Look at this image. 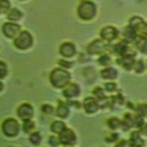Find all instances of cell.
Returning <instances> with one entry per match:
<instances>
[{"mask_svg":"<svg viewBox=\"0 0 147 147\" xmlns=\"http://www.w3.org/2000/svg\"><path fill=\"white\" fill-rule=\"evenodd\" d=\"M49 80H51V84L54 87L61 88V87H64V86H67L69 84V82H70V75L64 69L56 68V69H54L51 72Z\"/></svg>","mask_w":147,"mask_h":147,"instance_id":"obj_1","label":"cell"},{"mask_svg":"<svg viewBox=\"0 0 147 147\" xmlns=\"http://www.w3.org/2000/svg\"><path fill=\"white\" fill-rule=\"evenodd\" d=\"M77 14L82 20L90 21L96 14V6L94 2H92L90 0H82L79 6H78Z\"/></svg>","mask_w":147,"mask_h":147,"instance_id":"obj_2","label":"cell"},{"mask_svg":"<svg viewBox=\"0 0 147 147\" xmlns=\"http://www.w3.org/2000/svg\"><path fill=\"white\" fill-rule=\"evenodd\" d=\"M32 41H33V39H32V36L30 34V32L23 31V32H20L18 36L15 38L14 44L18 49H28L32 45Z\"/></svg>","mask_w":147,"mask_h":147,"instance_id":"obj_3","label":"cell"},{"mask_svg":"<svg viewBox=\"0 0 147 147\" xmlns=\"http://www.w3.org/2000/svg\"><path fill=\"white\" fill-rule=\"evenodd\" d=\"M20 131V125L16 119L14 118H7L2 123V132L7 137H14Z\"/></svg>","mask_w":147,"mask_h":147,"instance_id":"obj_4","label":"cell"},{"mask_svg":"<svg viewBox=\"0 0 147 147\" xmlns=\"http://www.w3.org/2000/svg\"><path fill=\"white\" fill-rule=\"evenodd\" d=\"M2 32L7 38H15L20 32V26L14 22H7L2 25Z\"/></svg>","mask_w":147,"mask_h":147,"instance_id":"obj_5","label":"cell"},{"mask_svg":"<svg viewBox=\"0 0 147 147\" xmlns=\"http://www.w3.org/2000/svg\"><path fill=\"white\" fill-rule=\"evenodd\" d=\"M60 142L63 145H72L76 142V134L71 129H64L61 133H60Z\"/></svg>","mask_w":147,"mask_h":147,"instance_id":"obj_6","label":"cell"},{"mask_svg":"<svg viewBox=\"0 0 147 147\" xmlns=\"http://www.w3.org/2000/svg\"><path fill=\"white\" fill-rule=\"evenodd\" d=\"M117 36H118L117 29L114 28V26H110V25L102 28V30L100 31V37H101V39H103V40H106V41H111V40L116 39Z\"/></svg>","mask_w":147,"mask_h":147,"instance_id":"obj_7","label":"cell"},{"mask_svg":"<svg viewBox=\"0 0 147 147\" xmlns=\"http://www.w3.org/2000/svg\"><path fill=\"white\" fill-rule=\"evenodd\" d=\"M17 115L21 119L25 121V119H30L33 115V108L31 105L29 103H23L17 108Z\"/></svg>","mask_w":147,"mask_h":147,"instance_id":"obj_8","label":"cell"},{"mask_svg":"<svg viewBox=\"0 0 147 147\" xmlns=\"http://www.w3.org/2000/svg\"><path fill=\"white\" fill-rule=\"evenodd\" d=\"M103 49H105V41H103V39H96V40L92 41L87 46V52L90 54H99Z\"/></svg>","mask_w":147,"mask_h":147,"instance_id":"obj_9","label":"cell"},{"mask_svg":"<svg viewBox=\"0 0 147 147\" xmlns=\"http://www.w3.org/2000/svg\"><path fill=\"white\" fill-rule=\"evenodd\" d=\"M59 51H60L61 55H63L64 57H71L76 53V47H75V45L72 42H63L60 46Z\"/></svg>","mask_w":147,"mask_h":147,"instance_id":"obj_10","label":"cell"},{"mask_svg":"<svg viewBox=\"0 0 147 147\" xmlns=\"http://www.w3.org/2000/svg\"><path fill=\"white\" fill-rule=\"evenodd\" d=\"M79 86L77 84H74V83H69L67 86H64V90H63V95L68 99L70 98H75L79 94Z\"/></svg>","mask_w":147,"mask_h":147,"instance_id":"obj_11","label":"cell"},{"mask_svg":"<svg viewBox=\"0 0 147 147\" xmlns=\"http://www.w3.org/2000/svg\"><path fill=\"white\" fill-rule=\"evenodd\" d=\"M99 103H98V100H95L94 98H86L84 100V108H85V111L88 113V114H93L95 113L98 109H99Z\"/></svg>","mask_w":147,"mask_h":147,"instance_id":"obj_12","label":"cell"},{"mask_svg":"<svg viewBox=\"0 0 147 147\" xmlns=\"http://www.w3.org/2000/svg\"><path fill=\"white\" fill-rule=\"evenodd\" d=\"M118 63L126 70H131L133 67H134V55H123L119 60H118Z\"/></svg>","mask_w":147,"mask_h":147,"instance_id":"obj_13","label":"cell"},{"mask_svg":"<svg viewBox=\"0 0 147 147\" xmlns=\"http://www.w3.org/2000/svg\"><path fill=\"white\" fill-rule=\"evenodd\" d=\"M123 37H124L125 41H129V42L130 41H134L137 39V37H138V32H137L136 29H133L131 25H129V26L124 28V30H123Z\"/></svg>","mask_w":147,"mask_h":147,"instance_id":"obj_14","label":"cell"},{"mask_svg":"<svg viewBox=\"0 0 147 147\" xmlns=\"http://www.w3.org/2000/svg\"><path fill=\"white\" fill-rule=\"evenodd\" d=\"M129 145H130V147H142L144 146V140H142V138H140L139 132H133L131 134Z\"/></svg>","mask_w":147,"mask_h":147,"instance_id":"obj_15","label":"cell"},{"mask_svg":"<svg viewBox=\"0 0 147 147\" xmlns=\"http://www.w3.org/2000/svg\"><path fill=\"white\" fill-rule=\"evenodd\" d=\"M101 77L105 79H114L117 77V70L114 68H106L101 71Z\"/></svg>","mask_w":147,"mask_h":147,"instance_id":"obj_16","label":"cell"},{"mask_svg":"<svg viewBox=\"0 0 147 147\" xmlns=\"http://www.w3.org/2000/svg\"><path fill=\"white\" fill-rule=\"evenodd\" d=\"M56 114H57V116H60L62 118L67 117L68 114H69V108H68L67 103L60 101L59 105H57V108H56Z\"/></svg>","mask_w":147,"mask_h":147,"instance_id":"obj_17","label":"cell"},{"mask_svg":"<svg viewBox=\"0 0 147 147\" xmlns=\"http://www.w3.org/2000/svg\"><path fill=\"white\" fill-rule=\"evenodd\" d=\"M114 51H115V53H117V54L121 55V56L125 55L126 52H127V45H126V41H119L117 45H115Z\"/></svg>","mask_w":147,"mask_h":147,"instance_id":"obj_18","label":"cell"},{"mask_svg":"<svg viewBox=\"0 0 147 147\" xmlns=\"http://www.w3.org/2000/svg\"><path fill=\"white\" fill-rule=\"evenodd\" d=\"M64 129H65V124H64L63 122H61V121H55V122H53L52 125H51V130H52L54 133H59V134H60Z\"/></svg>","mask_w":147,"mask_h":147,"instance_id":"obj_19","label":"cell"},{"mask_svg":"<svg viewBox=\"0 0 147 147\" xmlns=\"http://www.w3.org/2000/svg\"><path fill=\"white\" fill-rule=\"evenodd\" d=\"M21 17H22V13H21L17 8H13V9H10L9 13H8V18H9L10 21H13V22L20 21Z\"/></svg>","mask_w":147,"mask_h":147,"instance_id":"obj_20","label":"cell"},{"mask_svg":"<svg viewBox=\"0 0 147 147\" xmlns=\"http://www.w3.org/2000/svg\"><path fill=\"white\" fill-rule=\"evenodd\" d=\"M133 125V116H131V115H125V117H124V121H123V123H122V126H123V130H129V127L130 126H132Z\"/></svg>","mask_w":147,"mask_h":147,"instance_id":"obj_21","label":"cell"},{"mask_svg":"<svg viewBox=\"0 0 147 147\" xmlns=\"http://www.w3.org/2000/svg\"><path fill=\"white\" fill-rule=\"evenodd\" d=\"M137 47H138V49H139L140 52L147 53V39L144 38V37H141V38L138 40V42H137Z\"/></svg>","mask_w":147,"mask_h":147,"instance_id":"obj_22","label":"cell"},{"mask_svg":"<svg viewBox=\"0 0 147 147\" xmlns=\"http://www.w3.org/2000/svg\"><path fill=\"white\" fill-rule=\"evenodd\" d=\"M108 125H109V127L110 129H118L121 125H122V123H121V121L118 119V118H116V117H113V118H109L108 119Z\"/></svg>","mask_w":147,"mask_h":147,"instance_id":"obj_23","label":"cell"},{"mask_svg":"<svg viewBox=\"0 0 147 147\" xmlns=\"http://www.w3.org/2000/svg\"><path fill=\"white\" fill-rule=\"evenodd\" d=\"M22 127H23V131L24 132H30L34 127V123L31 119H25V121H23Z\"/></svg>","mask_w":147,"mask_h":147,"instance_id":"obj_24","label":"cell"},{"mask_svg":"<svg viewBox=\"0 0 147 147\" xmlns=\"http://www.w3.org/2000/svg\"><path fill=\"white\" fill-rule=\"evenodd\" d=\"M40 141H41V137H40V133L39 132H33L30 136V142L32 145H38Z\"/></svg>","mask_w":147,"mask_h":147,"instance_id":"obj_25","label":"cell"},{"mask_svg":"<svg viewBox=\"0 0 147 147\" xmlns=\"http://www.w3.org/2000/svg\"><path fill=\"white\" fill-rule=\"evenodd\" d=\"M134 71L137 72V74H140V72H142L144 70H145V63H144V61L142 60H139V61H137L136 63H134Z\"/></svg>","mask_w":147,"mask_h":147,"instance_id":"obj_26","label":"cell"},{"mask_svg":"<svg viewBox=\"0 0 147 147\" xmlns=\"http://www.w3.org/2000/svg\"><path fill=\"white\" fill-rule=\"evenodd\" d=\"M93 94L96 96L98 100H105V99H106V95H105V93H103V91H102L101 87L94 88V90H93Z\"/></svg>","mask_w":147,"mask_h":147,"instance_id":"obj_27","label":"cell"},{"mask_svg":"<svg viewBox=\"0 0 147 147\" xmlns=\"http://www.w3.org/2000/svg\"><path fill=\"white\" fill-rule=\"evenodd\" d=\"M137 111H138V114H139L141 117L147 116V105H145V103L138 105V107H137Z\"/></svg>","mask_w":147,"mask_h":147,"instance_id":"obj_28","label":"cell"},{"mask_svg":"<svg viewBox=\"0 0 147 147\" xmlns=\"http://www.w3.org/2000/svg\"><path fill=\"white\" fill-rule=\"evenodd\" d=\"M8 74V70H7V65L5 62L0 61V78H5Z\"/></svg>","mask_w":147,"mask_h":147,"instance_id":"obj_29","label":"cell"},{"mask_svg":"<svg viewBox=\"0 0 147 147\" xmlns=\"http://www.w3.org/2000/svg\"><path fill=\"white\" fill-rule=\"evenodd\" d=\"M10 8V2L8 0H0V11H7Z\"/></svg>","mask_w":147,"mask_h":147,"instance_id":"obj_30","label":"cell"},{"mask_svg":"<svg viewBox=\"0 0 147 147\" xmlns=\"http://www.w3.org/2000/svg\"><path fill=\"white\" fill-rule=\"evenodd\" d=\"M110 62V57H109V55H107V54H103V55H101L100 57H99V63L100 64H108Z\"/></svg>","mask_w":147,"mask_h":147,"instance_id":"obj_31","label":"cell"},{"mask_svg":"<svg viewBox=\"0 0 147 147\" xmlns=\"http://www.w3.org/2000/svg\"><path fill=\"white\" fill-rule=\"evenodd\" d=\"M105 88L108 92H113L116 90V84L115 83H105Z\"/></svg>","mask_w":147,"mask_h":147,"instance_id":"obj_32","label":"cell"},{"mask_svg":"<svg viewBox=\"0 0 147 147\" xmlns=\"http://www.w3.org/2000/svg\"><path fill=\"white\" fill-rule=\"evenodd\" d=\"M48 142H49L52 146H56V145L60 142V139H59V138H56V137H54V136H52V137H49Z\"/></svg>","mask_w":147,"mask_h":147,"instance_id":"obj_33","label":"cell"},{"mask_svg":"<svg viewBox=\"0 0 147 147\" xmlns=\"http://www.w3.org/2000/svg\"><path fill=\"white\" fill-rule=\"evenodd\" d=\"M41 109H42V111H44V113H47V114L53 113V107H52V106H49V105H44V106L41 107Z\"/></svg>","mask_w":147,"mask_h":147,"instance_id":"obj_34","label":"cell"},{"mask_svg":"<svg viewBox=\"0 0 147 147\" xmlns=\"http://www.w3.org/2000/svg\"><path fill=\"white\" fill-rule=\"evenodd\" d=\"M59 64L62 65L63 68H70V67H71V63H70V62H67V61H64V60H60V61H59Z\"/></svg>","mask_w":147,"mask_h":147,"instance_id":"obj_35","label":"cell"},{"mask_svg":"<svg viewBox=\"0 0 147 147\" xmlns=\"http://www.w3.org/2000/svg\"><path fill=\"white\" fill-rule=\"evenodd\" d=\"M2 87H3V85H2V83H1V82H0V91H1V90H2Z\"/></svg>","mask_w":147,"mask_h":147,"instance_id":"obj_36","label":"cell"},{"mask_svg":"<svg viewBox=\"0 0 147 147\" xmlns=\"http://www.w3.org/2000/svg\"><path fill=\"white\" fill-rule=\"evenodd\" d=\"M146 34H147V33H146Z\"/></svg>","mask_w":147,"mask_h":147,"instance_id":"obj_37","label":"cell"}]
</instances>
